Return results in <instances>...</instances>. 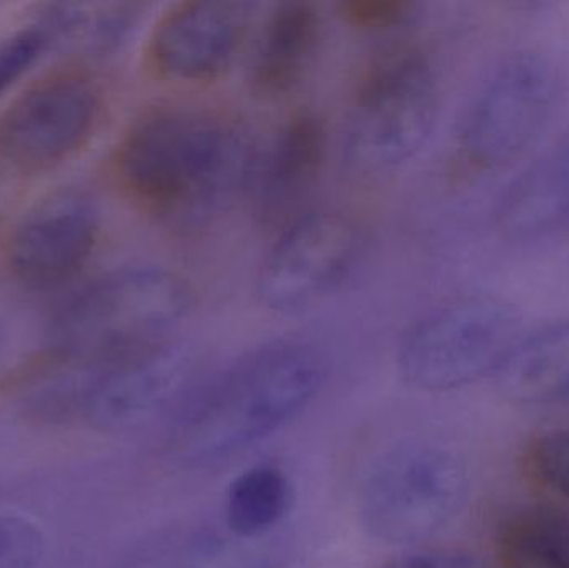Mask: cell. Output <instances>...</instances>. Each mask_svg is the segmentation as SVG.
<instances>
[{"label": "cell", "instance_id": "1", "mask_svg": "<svg viewBox=\"0 0 569 568\" xmlns=\"http://www.w3.org/2000/svg\"><path fill=\"white\" fill-rule=\"evenodd\" d=\"M257 146L259 139L232 113L162 103L123 132L117 180L157 222L192 236L246 200Z\"/></svg>", "mask_w": 569, "mask_h": 568}, {"label": "cell", "instance_id": "2", "mask_svg": "<svg viewBox=\"0 0 569 568\" xmlns=\"http://www.w3.org/2000/svg\"><path fill=\"white\" fill-rule=\"evenodd\" d=\"M327 360L310 342L273 340L193 383L170 412V444L189 464L249 449L287 426L318 396Z\"/></svg>", "mask_w": 569, "mask_h": 568}, {"label": "cell", "instance_id": "23", "mask_svg": "<svg viewBox=\"0 0 569 568\" xmlns=\"http://www.w3.org/2000/svg\"><path fill=\"white\" fill-rule=\"evenodd\" d=\"M49 40L40 23L23 27L0 40V97L36 63Z\"/></svg>", "mask_w": 569, "mask_h": 568}, {"label": "cell", "instance_id": "11", "mask_svg": "<svg viewBox=\"0 0 569 568\" xmlns=\"http://www.w3.org/2000/svg\"><path fill=\"white\" fill-rule=\"evenodd\" d=\"M96 87L63 73L33 86L0 119V150L23 172H40L79 150L99 119Z\"/></svg>", "mask_w": 569, "mask_h": 568}, {"label": "cell", "instance_id": "3", "mask_svg": "<svg viewBox=\"0 0 569 568\" xmlns=\"http://www.w3.org/2000/svg\"><path fill=\"white\" fill-rule=\"evenodd\" d=\"M190 309L192 292L176 272L123 267L73 293L53 317L52 336L62 359L107 362L172 340Z\"/></svg>", "mask_w": 569, "mask_h": 568}, {"label": "cell", "instance_id": "15", "mask_svg": "<svg viewBox=\"0 0 569 568\" xmlns=\"http://www.w3.org/2000/svg\"><path fill=\"white\" fill-rule=\"evenodd\" d=\"M497 229L501 237L517 243L569 237V132L503 193L497 209Z\"/></svg>", "mask_w": 569, "mask_h": 568}, {"label": "cell", "instance_id": "5", "mask_svg": "<svg viewBox=\"0 0 569 568\" xmlns=\"http://www.w3.org/2000/svg\"><path fill=\"white\" fill-rule=\"evenodd\" d=\"M517 310L490 296H467L428 310L405 332L398 370L427 392H450L497 377L521 337Z\"/></svg>", "mask_w": 569, "mask_h": 568}, {"label": "cell", "instance_id": "19", "mask_svg": "<svg viewBox=\"0 0 569 568\" xmlns=\"http://www.w3.org/2000/svg\"><path fill=\"white\" fill-rule=\"evenodd\" d=\"M501 568H569V512L527 507L501 527L497 540Z\"/></svg>", "mask_w": 569, "mask_h": 568}, {"label": "cell", "instance_id": "9", "mask_svg": "<svg viewBox=\"0 0 569 568\" xmlns=\"http://www.w3.org/2000/svg\"><path fill=\"white\" fill-rule=\"evenodd\" d=\"M363 256V230L351 217L308 210L279 230L257 273V299L273 313L303 312L343 289Z\"/></svg>", "mask_w": 569, "mask_h": 568}, {"label": "cell", "instance_id": "6", "mask_svg": "<svg viewBox=\"0 0 569 568\" xmlns=\"http://www.w3.org/2000/svg\"><path fill=\"white\" fill-rule=\"evenodd\" d=\"M468 474L455 454L428 440L385 450L365 477L360 517L388 544L413 546L447 529L468 499Z\"/></svg>", "mask_w": 569, "mask_h": 568}, {"label": "cell", "instance_id": "7", "mask_svg": "<svg viewBox=\"0 0 569 568\" xmlns=\"http://www.w3.org/2000/svg\"><path fill=\"white\" fill-rule=\"evenodd\" d=\"M196 363L190 347L173 339L107 362L72 363V376L52 389L53 410L102 432L139 429L179 406L196 383Z\"/></svg>", "mask_w": 569, "mask_h": 568}, {"label": "cell", "instance_id": "10", "mask_svg": "<svg viewBox=\"0 0 569 568\" xmlns=\"http://www.w3.org/2000/svg\"><path fill=\"white\" fill-rule=\"evenodd\" d=\"M99 233V210L87 193L70 187L53 190L33 202L10 230L7 267L27 289H59L82 272Z\"/></svg>", "mask_w": 569, "mask_h": 568}, {"label": "cell", "instance_id": "4", "mask_svg": "<svg viewBox=\"0 0 569 568\" xmlns=\"http://www.w3.org/2000/svg\"><path fill=\"white\" fill-rule=\"evenodd\" d=\"M440 113V87L427 53L393 46L370 60L351 96L345 159L365 176L407 166L427 146Z\"/></svg>", "mask_w": 569, "mask_h": 568}, {"label": "cell", "instance_id": "24", "mask_svg": "<svg viewBox=\"0 0 569 568\" xmlns=\"http://www.w3.org/2000/svg\"><path fill=\"white\" fill-rule=\"evenodd\" d=\"M381 568H487L477 557L461 550L428 549L403 554Z\"/></svg>", "mask_w": 569, "mask_h": 568}, {"label": "cell", "instance_id": "22", "mask_svg": "<svg viewBox=\"0 0 569 568\" xmlns=\"http://www.w3.org/2000/svg\"><path fill=\"white\" fill-rule=\"evenodd\" d=\"M408 0H347L340 13L347 26L367 33H387L400 29L415 16Z\"/></svg>", "mask_w": 569, "mask_h": 568}, {"label": "cell", "instance_id": "14", "mask_svg": "<svg viewBox=\"0 0 569 568\" xmlns=\"http://www.w3.org/2000/svg\"><path fill=\"white\" fill-rule=\"evenodd\" d=\"M325 36L320 7L284 0L272 7L257 37L250 83L260 97L282 99L307 79Z\"/></svg>", "mask_w": 569, "mask_h": 568}, {"label": "cell", "instance_id": "21", "mask_svg": "<svg viewBox=\"0 0 569 568\" xmlns=\"http://www.w3.org/2000/svg\"><path fill=\"white\" fill-rule=\"evenodd\" d=\"M49 540L33 520L0 514V568H42Z\"/></svg>", "mask_w": 569, "mask_h": 568}, {"label": "cell", "instance_id": "18", "mask_svg": "<svg viewBox=\"0 0 569 568\" xmlns=\"http://www.w3.org/2000/svg\"><path fill=\"white\" fill-rule=\"evenodd\" d=\"M290 480L280 467L259 464L230 482L223 520L226 529L239 539H270L290 510Z\"/></svg>", "mask_w": 569, "mask_h": 568}, {"label": "cell", "instance_id": "17", "mask_svg": "<svg viewBox=\"0 0 569 568\" xmlns=\"http://www.w3.org/2000/svg\"><path fill=\"white\" fill-rule=\"evenodd\" d=\"M497 379L501 392L513 402H569V317L521 333Z\"/></svg>", "mask_w": 569, "mask_h": 568}, {"label": "cell", "instance_id": "12", "mask_svg": "<svg viewBox=\"0 0 569 568\" xmlns=\"http://www.w3.org/2000/svg\"><path fill=\"white\" fill-rule=\"evenodd\" d=\"M256 3L187 0L170 7L153 27L149 62L169 82L206 86L226 77L249 36Z\"/></svg>", "mask_w": 569, "mask_h": 568}, {"label": "cell", "instance_id": "20", "mask_svg": "<svg viewBox=\"0 0 569 568\" xmlns=\"http://www.w3.org/2000/svg\"><path fill=\"white\" fill-rule=\"evenodd\" d=\"M528 472L545 489L569 500V429L535 437L525 454Z\"/></svg>", "mask_w": 569, "mask_h": 568}, {"label": "cell", "instance_id": "13", "mask_svg": "<svg viewBox=\"0 0 569 568\" xmlns=\"http://www.w3.org/2000/svg\"><path fill=\"white\" fill-rule=\"evenodd\" d=\"M328 129L311 110L287 117L269 139L259 140L246 200L262 226L279 227L307 213L328 159Z\"/></svg>", "mask_w": 569, "mask_h": 568}, {"label": "cell", "instance_id": "16", "mask_svg": "<svg viewBox=\"0 0 569 568\" xmlns=\"http://www.w3.org/2000/svg\"><path fill=\"white\" fill-rule=\"evenodd\" d=\"M272 539H239L227 529L187 526L163 530L123 554L110 568H280Z\"/></svg>", "mask_w": 569, "mask_h": 568}, {"label": "cell", "instance_id": "8", "mask_svg": "<svg viewBox=\"0 0 569 568\" xmlns=\"http://www.w3.org/2000/svg\"><path fill=\"white\" fill-rule=\"evenodd\" d=\"M563 93L557 63L540 52L505 59L478 90L461 119L458 153L478 172L520 159L547 130Z\"/></svg>", "mask_w": 569, "mask_h": 568}]
</instances>
